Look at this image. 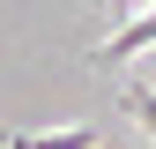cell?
Wrapping results in <instances>:
<instances>
[{
  "instance_id": "cell-1",
  "label": "cell",
  "mask_w": 156,
  "mask_h": 149,
  "mask_svg": "<svg viewBox=\"0 0 156 149\" xmlns=\"http://www.w3.org/2000/svg\"><path fill=\"white\" fill-rule=\"evenodd\" d=\"M149 45H156V0L134 15V23H119L104 45H97V60H104V67H119V60H134V52H149Z\"/></svg>"
},
{
  "instance_id": "cell-2",
  "label": "cell",
  "mask_w": 156,
  "mask_h": 149,
  "mask_svg": "<svg viewBox=\"0 0 156 149\" xmlns=\"http://www.w3.org/2000/svg\"><path fill=\"white\" fill-rule=\"evenodd\" d=\"M15 149H97V127H52V134H15Z\"/></svg>"
},
{
  "instance_id": "cell-4",
  "label": "cell",
  "mask_w": 156,
  "mask_h": 149,
  "mask_svg": "<svg viewBox=\"0 0 156 149\" xmlns=\"http://www.w3.org/2000/svg\"><path fill=\"white\" fill-rule=\"evenodd\" d=\"M97 8H126V0H97Z\"/></svg>"
},
{
  "instance_id": "cell-3",
  "label": "cell",
  "mask_w": 156,
  "mask_h": 149,
  "mask_svg": "<svg viewBox=\"0 0 156 149\" xmlns=\"http://www.w3.org/2000/svg\"><path fill=\"white\" fill-rule=\"evenodd\" d=\"M126 112H134V127H149V142H156V89L149 82H126Z\"/></svg>"
}]
</instances>
